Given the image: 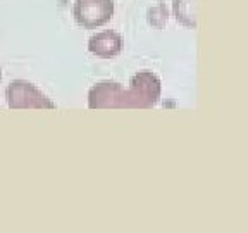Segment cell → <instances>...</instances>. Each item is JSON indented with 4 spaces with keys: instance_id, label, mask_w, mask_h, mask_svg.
<instances>
[{
    "instance_id": "obj_1",
    "label": "cell",
    "mask_w": 248,
    "mask_h": 233,
    "mask_svg": "<svg viewBox=\"0 0 248 233\" xmlns=\"http://www.w3.org/2000/svg\"><path fill=\"white\" fill-rule=\"evenodd\" d=\"M160 99V80L152 71H140L129 82V88L123 92V107L150 109Z\"/></svg>"
},
{
    "instance_id": "obj_2",
    "label": "cell",
    "mask_w": 248,
    "mask_h": 233,
    "mask_svg": "<svg viewBox=\"0 0 248 233\" xmlns=\"http://www.w3.org/2000/svg\"><path fill=\"white\" fill-rule=\"evenodd\" d=\"M5 97L11 109H54L55 104L42 93L33 83L16 80L5 90Z\"/></svg>"
},
{
    "instance_id": "obj_5",
    "label": "cell",
    "mask_w": 248,
    "mask_h": 233,
    "mask_svg": "<svg viewBox=\"0 0 248 233\" xmlns=\"http://www.w3.org/2000/svg\"><path fill=\"white\" fill-rule=\"evenodd\" d=\"M88 50L102 59L117 57L123 50V36L116 31H100L97 35L90 36Z\"/></svg>"
},
{
    "instance_id": "obj_3",
    "label": "cell",
    "mask_w": 248,
    "mask_h": 233,
    "mask_svg": "<svg viewBox=\"0 0 248 233\" xmlns=\"http://www.w3.org/2000/svg\"><path fill=\"white\" fill-rule=\"evenodd\" d=\"M76 23L83 28H98L114 17V0H76L73 7Z\"/></svg>"
},
{
    "instance_id": "obj_7",
    "label": "cell",
    "mask_w": 248,
    "mask_h": 233,
    "mask_svg": "<svg viewBox=\"0 0 248 233\" xmlns=\"http://www.w3.org/2000/svg\"><path fill=\"white\" fill-rule=\"evenodd\" d=\"M147 19L154 28L162 30L167 24V21H169V9H167V5L164 2H159L157 5L150 7L147 12Z\"/></svg>"
},
{
    "instance_id": "obj_4",
    "label": "cell",
    "mask_w": 248,
    "mask_h": 233,
    "mask_svg": "<svg viewBox=\"0 0 248 233\" xmlns=\"http://www.w3.org/2000/svg\"><path fill=\"white\" fill-rule=\"evenodd\" d=\"M123 86L119 83L104 82L92 86L88 92L90 109H123Z\"/></svg>"
},
{
    "instance_id": "obj_8",
    "label": "cell",
    "mask_w": 248,
    "mask_h": 233,
    "mask_svg": "<svg viewBox=\"0 0 248 233\" xmlns=\"http://www.w3.org/2000/svg\"><path fill=\"white\" fill-rule=\"evenodd\" d=\"M0 80H2V71H0Z\"/></svg>"
},
{
    "instance_id": "obj_6",
    "label": "cell",
    "mask_w": 248,
    "mask_h": 233,
    "mask_svg": "<svg viewBox=\"0 0 248 233\" xmlns=\"http://www.w3.org/2000/svg\"><path fill=\"white\" fill-rule=\"evenodd\" d=\"M172 12L179 24L197 28V0H172Z\"/></svg>"
}]
</instances>
